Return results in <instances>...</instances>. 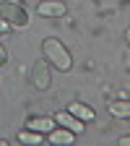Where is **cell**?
<instances>
[{"mask_svg":"<svg viewBox=\"0 0 130 146\" xmlns=\"http://www.w3.org/2000/svg\"><path fill=\"white\" fill-rule=\"evenodd\" d=\"M5 60H8V52H5L3 44H0V65H5Z\"/></svg>","mask_w":130,"mask_h":146,"instance_id":"8fae6325","label":"cell"},{"mask_svg":"<svg viewBox=\"0 0 130 146\" xmlns=\"http://www.w3.org/2000/svg\"><path fill=\"white\" fill-rule=\"evenodd\" d=\"M57 125H63V128H68V131H73V133H83V120H78L76 115H70V112H57Z\"/></svg>","mask_w":130,"mask_h":146,"instance_id":"8992f818","label":"cell"},{"mask_svg":"<svg viewBox=\"0 0 130 146\" xmlns=\"http://www.w3.org/2000/svg\"><path fill=\"white\" fill-rule=\"evenodd\" d=\"M120 146H130V136H120Z\"/></svg>","mask_w":130,"mask_h":146,"instance_id":"4fadbf2b","label":"cell"},{"mask_svg":"<svg viewBox=\"0 0 130 146\" xmlns=\"http://www.w3.org/2000/svg\"><path fill=\"white\" fill-rule=\"evenodd\" d=\"M55 125H57L55 117H29L26 120V128L29 131H36V133H49Z\"/></svg>","mask_w":130,"mask_h":146,"instance_id":"5b68a950","label":"cell"},{"mask_svg":"<svg viewBox=\"0 0 130 146\" xmlns=\"http://www.w3.org/2000/svg\"><path fill=\"white\" fill-rule=\"evenodd\" d=\"M36 13L44 16V18H57V16H65V3L63 0H42L36 5Z\"/></svg>","mask_w":130,"mask_h":146,"instance_id":"277c9868","label":"cell"},{"mask_svg":"<svg viewBox=\"0 0 130 146\" xmlns=\"http://www.w3.org/2000/svg\"><path fill=\"white\" fill-rule=\"evenodd\" d=\"M68 112H70V115H76V117H78V120H83V123H91V120L96 117V112H94V110H91L88 104H81V102L70 104V107H68Z\"/></svg>","mask_w":130,"mask_h":146,"instance_id":"9c48e42d","label":"cell"},{"mask_svg":"<svg viewBox=\"0 0 130 146\" xmlns=\"http://www.w3.org/2000/svg\"><path fill=\"white\" fill-rule=\"evenodd\" d=\"M0 18L8 21L16 29H26L29 26V13L24 5H18L16 0H0Z\"/></svg>","mask_w":130,"mask_h":146,"instance_id":"7a4b0ae2","label":"cell"},{"mask_svg":"<svg viewBox=\"0 0 130 146\" xmlns=\"http://www.w3.org/2000/svg\"><path fill=\"white\" fill-rule=\"evenodd\" d=\"M5 31H11V24H8V21H3V18H0V34H5Z\"/></svg>","mask_w":130,"mask_h":146,"instance_id":"7c38bea8","label":"cell"},{"mask_svg":"<svg viewBox=\"0 0 130 146\" xmlns=\"http://www.w3.org/2000/svg\"><path fill=\"white\" fill-rule=\"evenodd\" d=\"M18 141H21V143H39V141H42V133L29 131V128H26V131L18 133Z\"/></svg>","mask_w":130,"mask_h":146,"instance_id":"30bf717a","label":"cell"},{"mask_svg":"<svg viewBox=\"0 0 130 146\" xmlns=\"http://www.w3.org/2000/svg\"><path fill=\"white\" fill-rule=\"evenodd\" d=\"M31 84L39 89V91H47L49 84H52V73H49V63L47 60H36L31 65Z\"/></svg>","mask_w":130,"mask_h":146,"instance_id":"3957f363","label":"cell"},{"mask_svg":"<svg viewBox=\"0 0 130 146\" xmlns=\"http://www.w3.org/2000/svg\"><path fill=\"white\" fill-rule=\"evenodd\" d=\"M47 138H49V143H73L76 133H73V131H68V128H57V125H55L52 131L47 133Z\"/></svg>","mask_w":130,"mask_h":146,"instance_id":"ba28073f","label":"cell"},{"mask_svg":"<svg viewBox=\"0 0 130 146\" xmlns=\"http://www.w3.org/2000/svg\"><path fill=\"white\" fill-rule=\"evenodd\" d=\"M107 110H109V115H115L120 120H127L130 117V99H115V102L107 104Z\"/></svg>","mask_w":130,"mask_h":146,"instance_id":"52a82bcc","label":"cell"},{"mask_svg":"<svg viewBox=\"0 0 130 146\" xmlns=\"http://www.w3.org/2000/svg\"><path fill=\"white\" fill-rule=\"evenodd\" d=\"M125 42H127V44H130V26H127V29H125Z\"/></svg>","mask_w":130,"mask_h":146,"instance_id":"5bb4252c","label":"cell"},{"mask_svg":"<svg viewBox=\"0 0 130 146\" xmlns=\"http://www.w3.org/2000/svg\"><path fill=\"white\" fill-rule=\"evenodd\" d=\"M42 52H44V60L49 65H55L57 70H70L73 68V58H70V52L68 47L60 42V39H55V36H47V39L42 42Z\"/></svg>","mask_w":130,"mask_h":146,"instance_id":"6da1fadb","label":"cell"}]
</instances>
